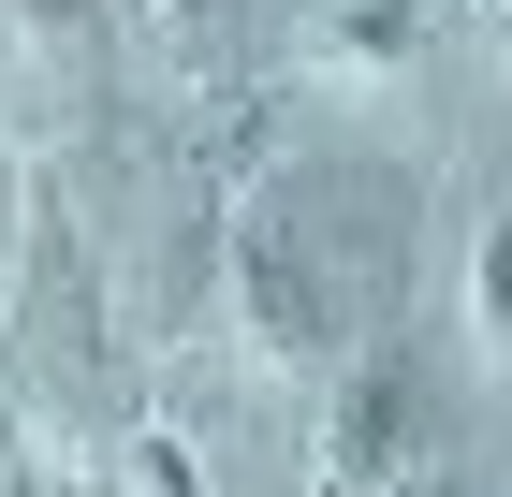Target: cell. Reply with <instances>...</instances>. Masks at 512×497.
Returning <instances> with one entry per match:
<instances>
[{
    "label": "cell",
    "instance_id": "7",
    "mask_svg": "<svg viewBox=\"0 0 512 497\" xmlns=\"http://www.w3.org/2000/svg\"><path fill=\"white\" fill-rule=\"evenodd\" d=\"M118 497H205L191 439H176V424H132V454H118Z\"/></svg>",
    "mask_w": 512,
    "mask_h": 497
},
{
    "label": "cell",
    "instance_id": "5",
    "mask_svg": "<svg viewBox=\"0 0 512 497\" xmlns=\"http://www.w3.org/2000/svg\"><path fill=\"white\" fill-rule=\"evenodd\" d=\"M118 30L147 44L176 88H220V74L249 59V0H118Z\"/></svg>",
    "mask_w": 512,
    "mask_h": 497
},
{
    "label": "cell",
    "instance_id": "9",
    "mask_svg": "<svg viewBox=\"0 0 512 497\" xmlns=\"http://www.w3.org/2000/svg\"><path fill=\"white\" fill-rule=\"evenodd\" d=\"M498 59H512V0H498Z\"/></svg>",
    "mask_w": 512,
    "mask_h": 497
},
{
    "label": "cell",
    "instance_id": "1",
    "mask_svg": "<svg viewBox=\"0 0 512 497\" xmlns=\"http://www.w3.org/2000/svg\"><path fill=\"white\" fill-rule=\"evenodd\" d=\"M439 483H454V381H439L410 337H366L352 366H337L308 497H439Z\"/></svg>",
    "mask_w": 512,
    "mask_h": 497
},
{
    "label": "cell",
    "instance_id": "4",
    "mask_svg": "<svg viewBox=\"0 0 512 497\" xmlns=\"http://www.w3.org/2000/svg\"><path fill=\"white\" fill-rule=\"evenodd\" d=\"M118 44V0H0V59L30 88H88Z\"/></svg>",
    "mask_w": 512,
    "mask_h": 497
},
{
    "label": "cell",
    "instance_id": "3",
    "mask_svg": "<svg viewBox=\"0 0 512 497\" xmlns=\"http://www.w3.org/2000/svg\"><path fill=\"white\" fill-rule=\"evenodd\" d=\"M425 44H439V0H322L293 59L322 88H395V74H425Z\"/></svg>",
    "mask_w": 512,
    "mask_h": 497
},
{
    "label": "cell",
    "instance_id": "6",
    "mask_svg": "<svg viewBox=\"0 0 512 497\" xmlns=\"http://www.w3.org/2000/svg\"><path fill=\"white\" fill-rule=\"evenodd\" d=\"M469 366H512V205H483L469 220Z\"/></svg>",
    "mask_w": 512,
    "mask_h": 497
},
{
    "label": "cell",
    "instance_id": "2",
    "mask_svg": "<svg viewBox=\"0 0 512 497\" xmlns=\"http://www.w3.org/2000/svg\"><path fill=\"white\" fill-rule=\"evenodd\" d=\"M278 220V249H293V264L322 278V293H337V322H381V293H395V264H410V234H425V191H410V176H395V161H293V176H278V191H249Z\"/></svg>",
    "mask_w": 512,
    "mask_h": 497
},
{
    "label": "cell",
    "instance_id": "8",
    "mask_svg": "<svg viewBox=\"0 0 512 497\" xmlns=\"http://www.w3.org/2000/svg\"><path fill=\"white\" fill-rule=\"evenodd\" d=\"M439 497H512V483H439Z\"/></svg>",
    "mask_w": 512,
    "mask_h": 497
}]
</instances>
